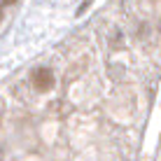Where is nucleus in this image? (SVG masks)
<instances>
[{"instance_id":"1","label":"nucleus","mask_w":161,"mask_h":161,"mask_svg":"<svg viewBox=\"0 0 161 161\" xmlns=\"http://www.w3.org/2000/svg\"><path fill=\"white\" fill-rule=\"evenodd\" d=\"M31 82H33V86H35L37 91L47 93V91H52V89H54L56 77H54V73L49 68H35L31 73Z\"/></svg>"},{"instance_id":"2","label":"nucleus","mask_w":161,"mask_h":161,"mask_svg":"<svg viewBox=\"0 0 161 161\" xmlns=\"http://www.w3.org/2000/svg\"><path fill=\"white\" fill-rule=\"evenodd\" d=\"M3 3H5V5H14L16 0H3Z\"/></svg>"},{"instance_id":"3","label":"nucleus","mask_w":161,"mask_h":161,"mask_svg":"<svg viewBox=\"0 0 161 161\" xmlns=\"http://www.w3.org/2000/svg\"><path fill=\"white\" fill-rule=\"evenodd\" d=\"M0 21H3V5H0Z\"/></svg>"}]
</instances>
